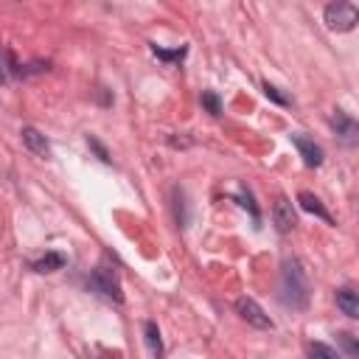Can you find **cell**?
Listing matches in <instances>:
<instances>
[{
  "mask_svg": "<svg viewBox=\"0 0 359 359\" xmlns=\"http://www.w3.org/2000/svg\"><path fill=\"white\" fill-rule=\"evenodd\" d=\"M309 359H339V353L325 342H311L309 345Z\"/></svg>",
  "mask_w": 359,
  "mask_h": 359,
  "instance_id": "4fadbf2b",
  "label": "cell"
},
{
  "mask_svg": "<svg viewBox=\"0 0 359 359\" xmlns=\"http://www.w3.org/2000/svg\"><path fill=\"white\" fill-rule=\"evenodd\" d=\"M151 50H154V56H160L163 62H180V59L185 56V48H177V50H163L160 45H151Z\"/></svg>",
  "mask_w": 359,
  "mask_h": 359,
  "instance_id": "5bb4252c",
  "label": "cell"
},
{
  "mask_svg": "<svg viewBox=\"0 0 359 359\" xmlns=\"http://www.w3.org/2000/svg\"><path fill=\"white\" fill-rule=\"evenodd\" d=\"M67 264V258L62 255V252H48V255H42L39 261H31V269L34 272H56V269H62Z\"/></svg>",
  "mask_w": 359,
  "mask_h": 359,
  "instance_id": "7c38bea8",
  "label": "cell"
},
{
  "mask_svg": "<svg viewBox=\"0 0 359 359\" xmlns=\"http://www.w3.org/2000/svg\"><path fill=\"white\" fill-rule=\"evenodd\" d=\"M297 202H300V208H303V210H309V213H314V216H320L323 222H328V224L334 222V219H331V213H328V210L323 208V202H320V199H317L314 194H309V191H303V194H297Z\"/></svg>",
  "mask_w": 359,
  "mask_h": 359,
  "instance_id": "30bf717a",
  "label": "cell"
},
{
  "mask_svg": "<svg viewBox=\"0 0 359 359\" xmlns=\"http://www.w3.org/2000/svg\"><path fill=\"white\" fill-rule=\"evenodd\" d=\"M292 143L297 146V151H300V157H303V163L306 165H311V168H317L320 163H323V149L311 140V137H306V135H292Z\"/></svg>",
  "mask_w": 359,
  "mask_h": 359,
  "instance_id": "8992f818",
  "label": "cell"
},
{
  "mask_svg": "<svg viewBox=\"0 0 359 359\" xmlns=\"http://www.w3.org/2000/svg\"><path fill=\"white\" fill-rule=\"evenodd\" d=\"M22 143L28 146V151H34V154H39V157H50V143L45 140V135L39 132V129H34V126H22Z\"/></svg>",
  "mask_w": 359,
  "mask_h": 359,
  "instance_id": "9c48e42d",
  "label": "cell"
},
{
  "mask_svg": "<svg viewBox=\"0 0 359 359\" xmlns=\"http://www.w3.org/2000/svg\"><path fill=\"white\" fill-rule=\"evenodd\" d=\"M87 143H90V149H95V154H98V157H101L104 163H109V154H107V149H104V146H101V143H98V140H95L93 135L87 137Z\"/></svg>",
  "mask_w": 359,
  "mask_h": 359,
  "instance_id": "ac0fdd59",
  "label": "cell"
},
{
  "mask_svg": "<svg viewBox=\"0 0 359 359\" xmlns=\"http://www.w3.org/2000/svg\"><path fill=\"white\" fill-rule=\"evenodd\" d=\"M3 81H6V76H3V70H0V84H3Z\"/></svg>",
  "mask_w": 359,
  "mask_h": 359,
  "instance_id": "ffe728a7",
  "label": "cell"
},
{
  "mask_svg": "<svg viewBox=\"0 0 359 359\" xmlns=\"http://www.w3.org/2000/svg\"><path fill=\"white\" fill-rule=\"evenodd\" d=\"M241 205H244V208H250L252 219H258V208L252 205V196H250V191H241Z\"/></svg>",
  "mask_w": 359,
  "mask_h": 359,
  "instance_id": "d6986e66",
  "label": "cell"
},
{
  "mask_svg": "<svg viewBox=\"0 0 359 359\" xmlns=\"http://www.w3.org/2000/svg\"><path fill=\"white\" fill-rule=\"evenodd\" d=\"M339 342H342V348H345V353H348L351 359H356V356H359V348H356L353 334H339Z\"/></svg>",
  "mask_w": 359,
  "mask_h": 359,
  "instance_id": "e0dca14e",
  "label": "cell"
},
{
  "mask_svg": "<svg viewBox=\"0 0 359 359\" xmlns=\"http://www.w3.org/2000/svg\"><path fill=\"white\" fill-rule=\"evenodd\" d=\"M264 95H266V98H272V101H275V104H280V107H286V104H289V98H286L275 84H269V81H264Z\"/></svg>",
  "mask_w": 359,
  "mask_h": 359,
  "instance_id": "2e32d148",
  "label": "cell"
},
{
  "mask_svg": "<svg viewBox=\"0 0 359 359\" xmlns=\"http://www.w3.org/2000/svg\"><path fill=\"white\" fill-rule=\"evenodd\" d=\"M334 300H337V309H339L345 317H351V320L359 317V294H356L353 286H339L337 294H334Z\"/></svg>",
  "mask_w": 359,
  "mask_h": 359,
  "instance_id": "52a82bcc",
  "label": "cell"
},
{
  "mask_svg": "<svg viewBox=\"0 0 359 359\" xmlns=\"http://www.w3.org/2000/svg\"><path fill=\"white\" fill-rule=\"evenodd\" d=\"M143 334H146L149 353H151L154 359H160V356H163V339H160V328H157V323H154V320H146V323H143Z\"/></svg>",
  "mask_w": 359,
  "mask_h": 359,
  "instance_id": "8fae6325",
  "label": "cell"
},
{
  "mask_svg": "<svg viewBox=\"0 0 359 359\" xmlns=\"http://www.w3.org/2000/svg\"><path fill=\"white\" fill-rule=\"evenodd\" d=\"M331 126H334V132H337L348 146L356 143V121H353L351 115H345L342 109H337V112L331 115Z\"/></svg>",
  "mask_w": 359,
  "mask_h": 359,
  "instance_id": "ba28073f",
  "label": "cell"
},
{
  "mask_svg": "<svg viewBox=\"0 0 359 359\" xmlns=\"http://www.w3.org/2000/svg\"><path fill=\"white\" fill-rule=\"evenodd\" d=\"M280 303L289 309H306L309 306V280L297 258H286L280 269Z\"/></svg>",
  "mask_w": 359,
  "mask_h": 359,
  "instance_id": "6da1fadb",
  "label": "cell"
},
{
  "mask_svg": "<svg viewBox=\"0 0 359 359\" xmlns=\"http://www.w3.org/2000/svg\"><path fill=\"white\" fill-rule=\"evenodd\" d=\"M202 107H205L210 115H219V112H222V101H219V95H216V93H210V90H208V93H202Z\"/></svg>",
  "mask_w": 359,
  "mask_h": 359,
  "instance_id": "9a60e30c",
  "label": "cell"
},
{
  "mask_svg": "<svg viewBox=\"0 0 359 359\" xmlns=\"http://www.w3.org/2000/svg\"><path fill=\"white\" fill-rule=\"evenodd\" d=\"M272 222H275L278 233H292L294 224H297V219H294V208H292V202H289L283 194L275 196V202H272Z\"/></svg>",
  "mask_w": 359,
  "mask_h": 359,
  "instance_id": "5b68a950",
  "label": "cell"
},
{
  "mask_svg": "<svg viewBox=\"0 0 359 359\" xmlns=\"http://www.w3.org/2000/svg\"><path fill=\"white\" fill-rule=\"evenodd\" d=\"M87 286L101 294L104 300H112V303H123V292H121V280H118V272L109 266V264H98L90 275H87Z\"/></svg>",
  "mask_w": 359,
  "mask_h": 359,
  "instance_id": "7a4b0ae2",
  "label": "cell"
},
{
  "mask_svg": "<svg viewBox=\"0 0 359 359\" xmlns=\"http://www.w3.org/2000/svg\"><path fill=\"white\" fill-rule=\"evenodd\" d=\"M323 17H325V25L331 31H353V25L359 22V8L353 3L339 0V3H328Z\"/></svg>",
  "mask_w": 359,
  "mask_h": 359,
  "instance_id": "3957f363",
  "label": "cell"
},
{
  "mask_svg": "<svg viewBox=\"0 0 359 359\" xmlns=\"http://www.w3.org/2000/svg\"><path fill=\"white\" fill-rule=\"evenodd\" d=\"M236 314H238L247 325H252V328H261V331L275 328V323L269 320V314H266L252 297H238V300H236Z\"/></svg>",
  "mask_w": 359,
  "mask_h": 359,
  "instance_id": "277c9868",
  "label": "cell"
}]
</instances>
